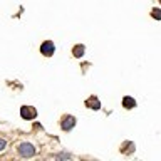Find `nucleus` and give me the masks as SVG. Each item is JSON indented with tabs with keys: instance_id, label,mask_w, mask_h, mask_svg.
Segmentation results:
<instances>
[{
	"instance_id": "nucleus-1",
	"label": "nucleus",
	"mask_w": 161,
	"mask_h": 161,
	"mask_svg": "<svg viewBox=\"0 0 161 161\" xmlns=\"http://www.w3.org/2000/svg\"><path fill=\"white\" fill-rule=\"evenodd\" d=\"M19 154L22 156V158H30V156L35 154V148L30 143H22L19 146Z\"/></svg>"
},
{
	"instance_id": "nucleus-2",
	"label": "nucleus",
	"mask_w": 161,
	"mask_h": 161,
	"mask_svg": "<svg viewBox=\"0 0 161 161\" xmlns=\"http://www.w3.org/2000/svg\"><path fill=\"white\" fill-rule=\"evenodd\" d=\"M40 52H42L45 57H50V55L55 52V45H54L52 40H45V42L40 45Z\"/></svg>"
},
{
	"instance_id": "nucleus-3",
	"label": "nucleus",
	"mask_w": 161,
	"mask_h": 161,
	"mask_svg": "<svg viewBox=\"0 0 161 161\" xmlns=\"http://www.w3.org/2000/svg\"><path fill=\"white\" fill-rule=\"evenodd\" d=\"M20 116H22L24 119H34L35 116H37V111H35V108H32V106H24V108L20 109Z\"/></svg>"
},
{
	"instance_id": "nucleus-4",
	"label": "nucleus",
	"mask_w": 161,
	"mask_h": 161,
	"mask_svg": "<svg viewBox=\"0 0 161 161\" xmlns=\"http://www.w3.org/2000/svg\"><path fill=\"white\" fill-rule=\"evenodd\" d=\"M75 126V118L74 116H64L62 118V123H60V128L64 131H70Z\"/></svg>"
},
{
	"instance_id": "nucleus-5",
	"label": "nucleus",
	"mask_w": 161,
	"mask_h": 161,
	"mask_svg": "<svg viewBox=\"0 0 161 161\" xmlns=\"http://www.w3.org/2000/svg\"><path fill=\"white\" fill-rule=\"evenodd\" d=\"M86 106H87L89 109H101V103H99V99L97 97H94V96H91V97L86 101Z\"/></svg>"
},
{
	"instance_id": "nucleus-6",
	"label": "nucleus",
	"mask_w": 161,
	"mask_h": 161,
	"mask_svg": "<svg viewBox=\"0 0 161 161\" xmlns=\"http://www.w3.org/2000/svg\"><path fill=\"white\" fill-rule=\"evenodd\" d=\"M133 151H134V143L133 141H126V143H123V146H121V153L131 154Z\"/></svg>"
},
{
	"instance_id": "nucleus-7",
	"label": "nucleus",
	"mask_w": 161,
	"mask_h": 161,
	"mask_svg": "<svg viewBox=\"0 0 161 161\" xmlns=\"http://www.w3.org/2000/svg\"><path fill=\"white\" fill-rule=\"evenodd\" d=\"M123 106L126 109H133V108H136V101L131 97V96H124L123 97Z\"/></svg>"
},
{
	"instance_id": "nucleus-8",
	"label": "nucleus",
	"mask_w": 161,
	"mask_h": 161,
	"mask_svg": "<svg viewBox=\"0 0 161 161\" xmlns=\"http://www.w3.org/2000/svg\"><path fill=\"white\" fill-rule=\"evenodd\" d=\"M84 50H86V49H84V45H75L72 52H74L75 57H82V55H84Z\"/></svg>"
},
{
	"instance_id": "nucleus-9",
	"label": "nucleus",
	"mask_w": 161,
	"mask_h": 161,
	"mask_svg": "<svg viewBox=\"0 0 161 161\" xmlns=\"http://www.w3.org/2000/svg\"><path fill=\"white\" fill-rule=\"evenodd\" d=\"M151 17L153 19H161V10L159 8H153L151 10Z\"/></svg>"
},
{
	"instance_id": "nucleus-10",
	"label": "nucleus",
	"mask_w": 161,
	"mask_h": 161,
	"mask_svg": "<svg viewBox=\"0 0 161 161\" xmlns=\"http://www.w3.org/2000/svg\"><path fill=\"white\" fill-rule=\"evenodd\" d=\"M5 146H7V143H5V139L0 138V151H3V149H5Z\"/></svg>"
},
{
	"instance_id": "nucleus-11",
	"label": "nucleus",
	"mask_w": 161,
	"mask_h": 161,
	"mask_svg": "<svg viewBox=\"0 0 161 161\" xmlns=\"http://www.w3.org/2000/svg\"><path fill=\"white\" fill-rule=\"evenodd\" d=\"M159 2H161V0H159Z\"/></svg>"
}]
</instances>
